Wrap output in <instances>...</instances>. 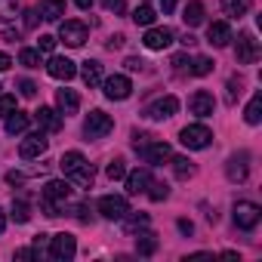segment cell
I'll return each instance as SVG.
<instances>
[{
	"instance_id": "obj_1",
	"label": "cell",
	"mask_w": 262,
	"mask_h": 262,
	"mask_svg": "<svg viewBox=\"0 0 262 262\" xmlns=\"http://www.w3.org/2000/svg\"><path fill=\"white\" fill-rule=\"evenodd\" d=\"M71 198V185L68 182H47L43 185V194H40V210L47 213V216H62V210H65V201Z\"/></svg>"
},
{
	"instance_id": "obj_2",
	"label": "cell",
	"mask_w": 262,
	"mask_h": 262,
	"mask_svg": "<svg viewBox=\"0 0 262 262\" xmlns=\"http://www.w3.org/2000/svg\"><path fill=\"white\" fill-rule=\"evenodd\" d=\"M59 170L68 176V179H74L77 185H90L93 182V164H86V158L80 155V151H68V155H62V161H59Z\"/></svg>"
},
{
	"instance_id": "obj_3",
	"label": "cell",
	"mask_w": 262,
	"mask_h": 262,
	"mask_svg": "<svg viewBox=\"0 0 262 262\" xmlns=\"http://www.w3.org/2000/svg\"><path fill=\"white\" fill-rule=\"evenodd\" d=\"M111 129H114V120H111V114H105V111H90V117L83 120V133H86L90 139H105Z\"/></svg>"
},
{
	"instance_id": "obj_4",
	"label": "cell",
	"mask_w": 262,
	"mask_h": 262,
	"mask_svg": "<svg viewBox=\"0 0 262 262\" xmlns=\"http://www.w3.org/2000/svg\"><path fill=\"white\" fill-rule=\"evenodd\" d=\"M262 219V210L253 204V201H237L234 204V225L244 228V231H253Z\"/></svg>"
},
{
	"instance_id": "obj_5",
	"label": "cell",
	"mask_w": 262,
	"mask_h": 262,
	"mask_svg": "<svg viewBox=\"0 0 262 262\" xmlns=\"http://www.w3.org/2000/svg\"><path fill=\"white\" fill-rule=\"evenodd\" d=\"M59 37H62L68 47H83L86 37H90V28H86L80 19H65V22L59 25Z\"/></svg>"
},
{
	"instance_id": "obj_6",
	"label": "cell",
	"mask_w": 262,
	"mask_h": 262,
	"mask_svg": "<svg viewBox=\"0 0 262 262\" xmlns=\"http://www.w3.org/2000/svg\"><path fill=\"white\" fill-rule=\"evenodd\" d=\"M179 139H182V145L185 148H207L210 142H213V133L204 126V123H191V126H185L182 133H179Z\"/></svg>"
},
{
	"instance_id": "obj_7",
	"label": "cell",
	"mask_w": 262,
	"mask_h": 262,
	"mask_svg": "<svg viewBox=\"0 0 262 262\" xmlns=\"http://www.w3.org/2000/svg\"><path fill=\"white\" fill-rule=\"evenodd\" d=\"M99 213H102L105 219L117 222V219H123V216L129 213V204H126V198H117V194H105V198L99 201Z\"/></svg>"
},
{
	"instance_id": "obj_8",
	"label": "cell",
	"mask_w": 262,
	"mask_h": 262,
	"mask_svg": "<svg viewBox=\"0 0 262 262\" xmlns=\"http://www.w3.org/2000/svg\"><path fill=\"white\" fill-rule=\"evenodd\" d=\"M77 253V241H74V234H56L53 237V244H50V256L56 259V262H65V259H71Z\"/></svg>"
},
{
	"instance_id": "obj_9",
	"label": "cell",
	"mask_w": 262,
	"mask_h": 262,
	"mask_svg": "<svg viewBox=\"0 0 262 262\" xmlns=\"http://www.w3.org/2000/svg\"><path fill=\"white\" fill-rule=\"evenodd\" d=\"M176 111H179V99H176V96H161L158 102L148 105L145 114H148L151 120H167V117H173Z\"/></svg>"
},
{
	"instance_id": "obj_10",
	"label": "cell",
	"mask_w": 262,
	"mask_h": 262,
	"mask_svg": "<svg viewBox=\"0 0 262 262\" xmlns=\"http://www.w3.org/2000/svg\"><path fill=\"white\" fill-rule=\"evenodd\" d=\"M102 83H105V96L114 99V102H120V99H126L133 93V83H129V77H123V74H114V77H108Z\"/></svg>"
},
{
	"instance_id": "obj_11",
	"label": "cell",
	"mask_w": 262,
	"mask_h": 262,
	"mask_svg": "<svg viewBox=\"0 0 262 262\" xmlns=\"http://www.w3.org/2000/svg\"><path fill=\"white\" fill-rule=\"evenodd\" d=\"M237 62H244V65H253L256 59H259V40L253 37V34H241L237 37Z\"/></svg>"
},
{
	"instance_id": "obj_12",
	"label": "cell",
	"mask_w": 262,
	"mask_h": 262,
	"mask_svg": "<svg viewBox=\"0 0 262 262\" xmlns=\"http://www.w3.org/2000/svg\"><path fill=\"white\" fill-rule=\"evenodd\" d=\"M213 108H216V99H213V93H207V90H198V93L188 99V111L198 114V117H210Z\"/></svg>"
},
{
	"instance_id": "obj_13",
	"label": "cell",
	"mask_w": 262,
	"mask_h": 262,
	"mask_svg": "<svg viewBox=\"0 0 262 262\" xmlns=\"http://www.w3.org/2000/svg\"><path fill=\"white\" fill-rule=\"evenodd\" d=\"M43 151H47V136H43V133H31V136H25L22 145H19V158H25V161L40 158Z\"/></svg>"
},
{
	"instance_id": "obj_14",
	"label": "cell",
	"mask_w": 262,
	"mask_h": 262,
	"mask_svg": "<svg viewBox=\"0 0 262 262\" xmlns=\"http://www.w3.org/2000/svg\"><path fill=\"white\" fill-rule=\"evenodd\" d=\"M139 155L145 158V164H155V167H161L164 161H170V158H173V151H170V145H167V142H148Z\"/></svg>"
},
{
	"instance_id": "obj_15",
	"label": "cell",
	"mask_w": 262,
	"mask_h": 262,
	"mask_svg": "<svg viewBox=\"0 0 262 262\" xmlns=\"http://www.w3.org/2000/svg\"><path fill=\"white\" fill-rule=\"evenodd\" d=\"M145 40V47L148 50H167L170 43H173V28H148V34L142 37Z\"/></svg>"
},
{
	"instance_id": "obj_16",
	"label": "cell",
	"mask_w": 262,
	"mask_h": 262,
	"mask_svg": "<svg viewBox=\"0 0 262 262\" xmlns=\"http://www.w3.org/2000/svg\"><path fill=\"white\" fill-rule=\"evenodd\" d=\"M47 71H50V77H56V80H71V77L77 74L74 62H71V59H62V56H53L50 65H47Z\"/></svg>"
},
{
	"instance_id": "obj_17",
	"label": "cell",
	"mask_w": 262,
	"mask_h": 262,
	"mask_svg": "<svg viewBox=\"0 0 262 262\" xmlns=\"http://www.w3.org/2000/svg\"><path fill=\"white\" fill-rule=\"evenodd\" d=\"M34 117H37V123H40V129H50V133H59L62 129V114L59 111H53V108H37L34 111Z\"/></svg>"
},
{
	"instance_id": "obj_18",
	"label": "cell",
	"mask_w": 262,
	"mask_h": 262,
	"mask_svg": "<svg viewBox=\"0 0 262 262\" xmlns=\"http://www.w3.org/2000/svg\"><path fill=\"white\" fill-rule=\"evenodd\" d=\"M40 19H47V22H59L62 16H65V0H40Z\"/></svg>"
},
{
	"instance_id": "obj_19",
	"label": "cell",
	"mask_w": 262,
	"mask_h": 262,
	"mask_svg": "<svg viewBox=\"0 0 262 262\" xmlns=\"http://www.w3.org/2000/svg\"><path fill=\"white\" fill-rule=\"evenodd\" d=\"M207 40H210L213 47H225V43L231 40V28H228V22H213V25L207 28Z\"/></svg>"
},
{
	"instance_id": "obj_20",
	"label": "cell",
	"mask_w": 262,
	"mask_h": 262,
	"mask_svg": "<svg viewBox=\"0 0 262 262\" xmlns=\"http://www.w3.org/2000/svg\"><path fill=\"white\" fill-rule=\"evenodd\" d=\"M148 182H151L148 170H133V173L126 176V191H129V194H142V191L148 188Z\"/></svg>"
},
{
	"instance_id": "obj_21",
	"label": "cell",
	"mask_w": 262,
	"mask_h": 262,
	"mask_svg": "<svg viewBox=\"0 0 262 262\" xmlns=\"http://www.w3.org/2000/svg\"><path fill=\"white\" fill-rule=\"evenodd\" d=\"M56 102H59L62 114H77V108H80V99H77L74 90H59L56 93Z\"/></svg>"
},
{
	"instance_id": "obj_22",
	"label": "cell",
	"mask_w": 262,
	"mask_h": 262,
	"mask_svg": "<svg viewBox=\"0 0 262 262\" xmlns=\"http://www.w3.org/2000/svg\"><path fill=\"white\" fill-rule=\"evenodd\" d=\"M28 129V114L25 111H10L7 114V133L16 136V133H25Z\"/></svg>"
},
{
	"instance_id": "obj_23",
	"label": "cell",
	"mask_w": 262,
	"mask_h": 262,
	"mask_svg": "<svg viewBox=\"0 0 262 262\" xmlns=\"http://www.w3.org/2000/svg\"><path fill=\"white\" fill-rule=\"evenodd\" d=\"M225 173H228V179H231V182H244V179H247V155L231 158V161H228V167H225Z\"/></svg>"
},
{
	"instance_id": "obj_24",
	"label": "cell",
	"mask_w": 262,
	"mask_h": 262,
	"mask_svg": "<svg viewBox=\"0 0 262 262\" xmlns=\"http://www.w3.org/2000/svg\"><path fill=\"white\" fill-rule=\"evenodd\" d=\"M80 74H83V83H86V86H99V83H102V65L93 62V59L83 62V71H80Z\"/></svg>"
},
{
	"instance_id": "obj_25",
	"label": "cell",
	"mask_w": 262,
	"mask_h": 262,
	"mask_svg": "<svg viewBox=\"0 0 262 262\" xmlns=\"http://www.w3.org/2000/svg\"><path fill=\"white\" fill-rule=\"evenodd\" d=\"M182 19H185L188 28H194V25L204 22V4H201V0H191V4L185 7V16H182Z\"/></svg>"
},
{
	"instance_id": "obj_26",
	"label": "cell",
	"mask_w": 262,
	"mask_h": 262,
	"mask_svg": "<svg viewBox=\"0 0 262 262\" xmlns=\"http://www.w3.org/2000/svg\"><path fill=\"white\" fill-rule=\"evenodd\" d=\"M244 117H247V123H259V120H262V93H256V96L250 99Z\"/></svg>"
},
{
	"instance_id": "obj_27",
	"label": "cell",
	"mask_w": 262,
	"mask_h": 262,
	"mask_svg": "<svg viewBox=\"0 0 262 262\" xmlns=\"http://www.w3.org/2000/svg\"><path fill=\"white\" fill-rule=\"evenodd\" d=\"M136 250H139V256H151V253L158 250V237H155L151 231L139 234V237H136Z\"/></svg>"
},
{
	"instance_id": "obj_28",
	"label": "cell",
	"mask_w": 262,
	"mask_h": 262,
	"mask_svg": "<svg viewBox=\"0 0 262 262\" xmlns=\"http://www.w3.org/2000/svg\"><path fill=\"white\" fill-rule=\"evenodd\" d=\"M222 13L228 19H241L247 13V4H244V0H222Z\"/></svg>"
},
{
	"instance_id": "obj_29",
	"label": "cell",
	"mask_w": 262,
	"mask_h": 262,
	"mask_svg": "<svg viewBox=\"0 0 262 262\" xmlns=\"http://www.w3.org/2000/svg\"><path fill=\"white\" fill-rule=\"evenodd\" d=\"M133 22H136V25H142V28H148V25L155 22V10H151V7H136Z\"/></svg>"
},
{
	"instance_id": "obj_30",
	"label": "cell",
	"mask_w": 262,
	"mask_h": 262,
	"mask_svg": "<svg viewBox=\"0 0 262 262\" xmlns=\"http://www.w3.org/2000/svg\"><path fill=\"white\" fill-rule=\"evenodd\" d=\"M13 216H16V222H28V219H31V207H28L25 198L13 201Z\"/></svg>"
},
{
	"instance_id": "obj_31",
	"label": "cell",
	"mask_w": 262,
	"mask_h": 262,
	"mask_svg": "<svg viewBox=\"0 0 262 262\" xmlns=\"http://www.w3.org/2000/svg\"><path fill=\"white\" fill-rule=\"evenodd\" d=\"M123 219H126V216H123ZM145 225H148V213H136V216L126 219V231H129V234L139 231V228H145Z\"/></svg>"
},
{
	"instance_id": "obj_32",
	"label": "cell",
	"mask_w": 262,
	"mask_h": 262,
	"mask_svg": "<svg viewBox=\"0 0 262 262\" xmlns=\"http://www.w3.org/2000/svg\"><path fill=\"white\" fill-rule=\"evenodd\" d=\"M19 62H22L25 68H40V53H37V50H22V53H19Z\"/></svg>"
},
{
	"instance_id": "obj_33",
	"label": "cell",
	"mask_w": 262,
	"mask_h": 262,
	"mask_svg": "<svg viewBox=\"0 0 262 262\" xmlns=\"http://www.w3.org/2000/svg\"><path fill=\"white\" fill-rule=\"evenodd\" d=\"M145 191H148V198H151V201H164V198L170 194L167 182H148V188H145Z\"/></svg>"
},
{
	"instance_id": "obj_34",
	"label": "cell",
	"mask_w": 262,
	"mask_h": 262,
	"mask_svg": "<svg viewBox=\"0 0 262 262\" xmlns=\"http://www.w3.org/2000/svg\"><path fill=\"white\" fill-rule=\"evenodd\" d=\"M210 71H213V62H210L207 56H198V59H194V65H191V74L204 77V74H210Z\"/></svg>"
},
{
	"instance_id": "obj_35",
	"label": "cell",
	"mask_w": 262,
	"mask_h": 262,
	"mask_svg": "<svg viewBox=\"0 0 262 262\" xmlns=\"http://www.w3.org/2000/svg\"><path fill=\"white\" fill-rule=\"evenodd\" d=\"M173 170H176L179 179H188L191 176V161L188 158H173Z\"/></svg>"
},
{
	"instance_id": "obj_36",
	"label": "cell",
	"mask_w": 262,
	"mask_h": 262,
	"mask_svg": "<svg viewBox=\"0 0 262 262\" xmlns=\"http://www.w3.org/2000/svg\"><path fill=\"white\" fill-rule=\"evenodd\" d=\"M105 173H108V179L114 182V179H123V176H126V167H123V161L117 158V161H111V164H108V170H105Z\"/></svg>"
},
{
	"instance_id": "obj_37",
	"label": "cell",
	"mask_w": 262,
	"mask_h": 262,
	"mask_svg": "<svg viewBox=\"0 0 262 262\" xmlns=\"http://www.w3.org/2000/svg\"><path fill=\"white\" fill-rule=\"evenodd\" d=\"M10 111H16V99L4 96V86H0V114H10Z\"/></svg>"
},
{
	"instance_id": "obj_38",
	"label": "cell",
	"mask_w": 262,
	"mask_h": 262,
	"mask_svg": "<svg viewBox=\"0 0 262 262\" xmlns=\"http://www.w3.org/2000/svg\"><path fill=\"white\" fill-rule=\"evenodd\" d=\"M16 7H19V0H0V16H16Z\"/></svg>"
},
{
	"instance_id": "obj_39",
	"label": "cell",
	"mask_w": 262,
	"mask_h": 262,
	"mask_svg": "<svg viewBox=\"0 0 262 262\" xmlns=\"http://www.w3.org/2000/svg\"><path fill=\"white\" fill-rule=\"evenodd\" d=\"M37 50H40V53H53V50H56V37H50V34H43V37L37 40Z\"/></svg>"
},
{
	"instance_id": "obj_40",
	"label": "cell",
	"mask_w": 262,
	"mask_h": 262,
	"mask_svg": "<svg viewBox=\"0 0 262 262\" xmlns=\"http://www.w3.org/2000/svg\"><path fill=\"white\" fill-rule=\"evenodd\" d=\"M102 7H105L108 13H123V10H126L123 0H102Z\"/></svg>"
},
{
	"instance_id": "obj_41",
	"label": "cell",
	"mask_w": 262,
	"mask_h": 262,
	"mask_svg": "<svg viewBox=\"0 0 262 262\" xmlns=\"http://www.w3.org/2000/svg\"><path fill=\"white\" fill-rule=\"evenodd\" d=\"M148 142H151V136H145V133H136V136H133V148H136V151H142Z\"/></svg>"
},
{
	"instance_id": "obj_42",
	"label": "cell",
	"mask_w": 262,
	"mask_h": 262,
	"mask_svg": "<svg viewBox=\"0 0 262 262\" xmlns=\"http://www.w3.org/2000/svg\"><path fill=\"white\" fill-rule=\"evenodd\" d=\"M185 65H191L185 53H179V56H173V68H176V71H185Z\"/></svg>"
},
{
	"instance_id": "obj_43",
	"label": "cell",
	"mask_w": 262,
	"mask_h": 262,
	"mask_svg": "<svg viewBox=\"0 0 262 262\" xmlns=\"http://www.w3.org/2000/svg\"><path fill=\"white\" fill-rule=\"evenodd\" d=\"M19 90H22V96H28V99H31V96L37 93V86H34L31 80H19Z\"/></svg>"
},
{
	"instance_id": "obj_44",
	"label": "cell",
	"mask_w": 262,
	"mask_h": 262,
	"mask_svg": "<svg viewBox=\"0 0 262 262\" xmlns=\"http://www.w3.org/2000/svg\"><path fill=\"white\" fill-rule=\"evenodd\" d=\"M7 182H10V185H22V182H25V173H19V170H10V173H7Z\"/></svg>"
},
{
	"instance_id": "obj_45",
	"label": "cell",
	"mask_w": 262,
	"mask_h": 262,
	"mask_svg": "<svg viewBox=\"0 0 262 262\" xmlns=\"http://www.w3.org/2000/svg\"><path fill=\"white\" fill-rule=\"evenodd\" d=\"M37 16H40L37 10H28V13H25V28H34V25H37Z\"/></svg>"
},
{
	"instance_id": "obj_46",
	"label": "cell",
	"mask_w": 262,
	"mask_h": 262,
	"mask_svg": "<svg viewBox=\"0 0 262 262\" xmlns=\"http://www.w3.org/2000/svg\"><path fill=\"white\" fill-rule=\"evenodd\" d=\"M77 219H80V222H90V219H93V216H90V207H86V204H80V207H77Z\"/></svg>"
},
{
	"instance_id": "obj_47",
	"label": "cell",
	"mask_w": 262,
	"mask_h": 262,
	"mask_svg": "<svg viewBox=\"0 0 262 262\" xmlns=\"http://www.w3.org/2000/svg\"><path fill=\"white\" fill-rule=\"evenodd\" d=\"M123 65H126V68H129V71H139V68H142V65H145V62H142V59H126V62H123Z\"/></svg>"
},
{
	"instance_id": "obj_48",
	"label": "cell",
	"mask_w": 262,
	"mask_h": 262,
	"mask_svg": "<svg viewBox=\"0 0 262 262\" xmlns=\"http://www.w3.org/2000/svg\"><path fill=\"white\" fill-rule=\"evenodd\" d=\"M179 231H182V234H191V231H194V225H191L188 219H179Z\"/></svg>"
},
{
	"instance_id": "obj_49",
	"label": "cell",
	"mask_w": 262,
	"mask_h": 262,
	"mask_svg": "<svg viewBox=\"0 0 262 262\" xmlns=\"http://www.w3.org/2000/svg\"><path fill=\"white\" fill-rule=\"evenodd\" d=\"M176 4H179V0H161V7H164V13H173V10H176Z\"/></svg>"
},
{
	"instance_id": "obj_50",
	"label": "cell",
	"mask_w": 262,
	"mask_h": 262,
	"mask_svg": "<svg viewBox=\"0 0 262 262\" xmlns=\"http://www.w3.org/2000/svg\"><path fill=\"white\" fill-rule=\"evenodd\" d=\"M10 65H13V59H10V56H7V53H0V71H7V68H10Z\"/></svg>"
},
{
	"instance_id": "obj_51",
	"label": "cell",
	"mask_w": 262,
	"mask_h": 262,
	"mask_svg": "<svg viewBox=\"0 0 262 262\" xmlns=\"http://www.w3.org/2000/svg\"><path fill=\"white\" fill-rule=\"evenodd\" d=\"M74 4H77L80 10H90V7H93V0H74Z\"/></svg>"
},
{
	"instance_id": "obj_52",
	"label": "cell",
	"mask_w": 262,
	"mask_h": 262,
	"mask_svg": "<svg viewBox=\"0 0 262 262\" xmlns=\"http://www.w3.org/2000/svg\"><path fill=\"white\" fill-rule=\"evenodd\" d=\"M4 228H7V216H4V210H0V234H4Z\"/></svg>"
}]
</instances>
